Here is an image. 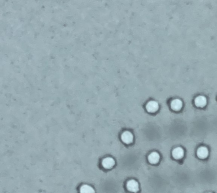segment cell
I'll return each instance as SVG.
<instances>
[{"label": "cell", "instance_id": "obj_7", "mask_svg": "<svg viewBox=\"0 0 217 193\" xmlns=\"http://www.w3.org/2000/svg\"><path fill=\"white\" fill-rule=\"evenodd\" d=\"M197 155L200 159H205L208 156L209 151L206 147H200L197 151Z\"/></svg>", "mask_w": 217, "mask_h": 193}, {"label": "cell", "instance_id": "obj_10", "mask_svg": "<svg viewBox=\"0 0 217 193\" xmlns=\"http://www.w3.org/2000/svg\"><path fill=\"white\" fill-rule=\"evenodd\" d=\"M80 193H95V190L91 186L84 185L80 189Z\"/></svg>", "mask_w": 217, "mask_h": 193}, {"label": "cell", "instance_id": "obj_1", "mask_svg": "<svg viewBox=\"0 0 217 193\" xmlns=\"http://www.w3.org/2000/svg\"><path fill=\"white\" fill-rule=\"evenodd\" d=\"M126 186L127 190L129 191L137 193L139 190V183L135 180H129L127 182Z\"/></svg>", "mask_w": 217, "mask_h": 193}, {"label": "cell", "instance_id": "obj_11", "mask_svg": "<svg viewBox=\"0 0 217 193\" xmlns=\"http://www.w3.org/2000/svg\"></svg>", "mask_w": 217, "mask_h": 193}, {"label": "cell", "instance_id": "obj_4", "mask_svg": "<svg viewBox=\"0 0 217 193\" xmlns=\"http://www.w3.org/2000/svg\"><path fill=\"white\" fill-rule=\"evenodd\" d=\"M194 104L197 107L203 108L207 104V99L204 96H199L194 99Z\"/></svg>", "mask_w": 217, "mask_h": 193}, {"label": "cell", "instance_id": "obj_9", "mask_svg": "<svg viewBox=\"0 0 217 193\" xmlns=\"http://www.w3.org/2000/svg\"><path fill=\"white\" fill-rule=\"evenodd\" d=\"M160 159L158 153L153 152L148 156V160L151 164H156L159 162Z\"/></svg>", "mask_w": 217, "mask_h": 193}, {"label": "cell", "instance_id": "obj_8", "mask_svg": "<svg viewBox=\"0 0 217 193\" xmlns=\"http://www.w3.org/2000/svg\"><path fill=\"white\" fill-rule=\"evenodd\" d=\"M173 156L176 159H180L183 158L184 155V149L182 147H176L173 151Z\"/></svg>", "mask_w": 217, "mask_h": 193}, {"label": "cell", "instance_id": "obj_6", "mask_svg": "<svg viewBox=\"0 0 217 193\" xmlns=\"http://www.w3.org/2000/svg\"><path fill=\"white\" fill-rule=\"evenodd\" d=\"M102 165L106 169H110L115 165V161L112 157H106L102 160Z\"/></svg>", "mask_w": 217, "mask_h": 193}, {"label": "cell", "instance_id": "obj_3", "mask_svg": "<svg viewBox=\"0 0 217 193\" xmlns=\"http://www.w3.org/2000/svg\"><path fill=\"white\" fill-rule=\"evenodd\" d=\"M121 139L122 141L126 144H130L133 141V136L130 132L125 131L122 133Z\"/></svg>", "mask_w": 217, "mask_h": 193}, {"label": "cell", "instance_id": "obj_5", "mask_svg": "<svg viewBox=\"0 0 217 193\" xmlns=\"http://www.w3.org/2000/svg\"><path fill=\"white\" fill-rule=\"evenodd\" d=\"M183 107V102L179 99H174L171 102V107L175 111H179Z\"/></svg>", "mask_w": 217, "mask_h": 193}, {"label": "cell", "instance_id": "obj_2", "mask_svg": "<svg viewBox=\"0 0 217 193\" xmlns=\"http://www.w3.org/2000/svg\"><path fill=\"white\" fill-rule=\"evenodd\" d=\"M146 109L149 113H154L159 109V105L157 102L155 101H150L146 105Z\"/></svg>", "mask_w": 217, "mask_h": 193}]
</instances>
